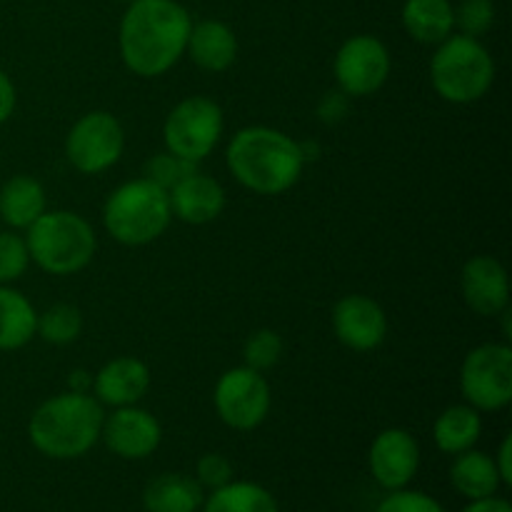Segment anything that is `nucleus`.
I'll return each mask as SVG.
<instances>
[{
  "label": "nucleus",
  "mask_w": 512,
  "mask_h": 512,
  "mask_svg": "<svg viewBox=\"0 0 512 512\" xmlns=\"http://www.w3.org/2000/svg\"><path fill=\"white\" fill-rule=\"evenodd\" d=\"M495 23L493 0H460L455 8V28L463 35L478 38L488 33Z\"/></svg>",
  "instance_id": "nucleus-29"
},
{
  "label": "nucleus",
  "mask_w": 512,
  "mask_h": 512,
  "mask_svg": "<svg viewBox=\"0 0 512 512\" xmlns=\"http://www.w3.org/2000/svg\"><path fill=\"white\" fill-rule=\"evenodd\" d=\"M83 333V315L75 305L55 303L45 313H38V330L35 335L50 345H70Z\"/></svg>",
  "instance_id": "nucleus-26"
},
{
  "label": "nucleus",
  "mask_w": 512,
  "mask_h": 512,
  "mask_svg": "<svg viewBox=\"0 0 512 512\" xmlns=\"http://www.w3.org/2000/svg\"><path fill=\"white\" fill-rule=\"evenodd\" d=\"M430 83L448 103H478L495 83V60L478 38L448 35L430 60Z\"/></svg>",
  "instance_id": "nucleus-6"
},
{
  "label": "nucleus",
  "mask_w": 512,
  "mask_h": 512,
  "mask_svg": "<svg viewBox=\"0 0 512 512\" xmlns=\"http://www.w3.org/2000/svg\"><path fill=\"white\" fill-rule=\"evenodd\" d=\"M45 190L30 175H13L0 188V220L13 230H28L45 213Z\"/></svg>",
  "instance_id": "nucleus-19"
},
{
  "label": "nucleus",
  "mask_w": 512,
  "mask_h": 512,
  "mask_svg": "<svg viewBox=\"0 0 512 512\" xmlns=\"http://www.w3.org/2000/svg\"><path fill=\"white\" fill-rule=\"evenodd\" d=\"M403 28L423 45L443 43L455 30V8L450 0H405Z\"/></svg>",
  "instance_id": "nucleus-20"
},
{
  "label": "nucleus",
  "mask_w": 512,
  "mask_h": 512,
  "mask_svg": "<svg viewBox=\"0 0 512 512\" xmlns=\"http://www.w3.org/2000/svg\"><path fill=\"white\" fill-rule=\"evenodd\" d=\"M105 410L90 393H65L35 408L28 438L38 453L53 460H73L93 450L103 430Z\"/></svg>",
  "instance_id": "nucleus-3"
},
{
  "label": "nucleus",
  "mask_w": 512,
  "mask_h": 512,
  "mask_svg": "<svg viewBox=\"0 0 512 512\" xmlns=\"http://www.w3.org/2000/svg\"><path fill=\"white\" fill-rule=\"evenodd\" d=\"M450 483L463 498L483 500L493 498L503 480H500L495 460L490 455L470 448L455 458L453 468H450Z\"/></svg>",
  "instance_id": "nucleus-23"
},
{
  "label": "nucleus",
  "mask_w": 512,
  "mask_h": 512,
  "mask_svg": "<svg viewBox=\"0 0 512 512\" xmlns=\"http://www.w3.org/2000/svg\"><path fill=\"white\" fill-rule=\"evenodd\" d=\"M150 388V370L143 360L113 358L93 375V398L100 405L123 408V405H138Z\"/></svg>",
  "instance_id": "nucleus-16"
},
{
  "label": "nucleus",
  "mask_w": 512,
  "mask_h": 512,
  "mask_svg": "<svg viewBox=\"0 0 512 512\" xmlns=\"http://www.w3.org/2000/svg\"><path fill=\"white\" fill-rule=\"evenodd\" d=\"M125 3H133V0H125Z\"/></svg>",
  "instance_id": "nucleus-38"
},
{
  "label": "nucleus",
  "mask_w": 512,
  "mask_h": 512,
  "mask_svg": "<svg viewBox=\"0 0 512 512\" xmlns=\"http://www.w3.org/2000/svg\"><path fill=\"white\" fill-rule=\"evenodd\" d=\"M483 435V418L468 403L450 405L433 423V440L438 450L448 455H460L473 448Z\"/></svg>",
  "instance_id": "nucleus-24"
},
{
  "label": "nucleus",
  "mask_w": 512,
  "mask_h": 512,
  "mask_svg": "<svg viewBox=\"0 0 512 512\" xmlns=\"http://www.w3.org/2000/svg\"><path fill=\"white\" fill-rule=\"evenodd\" d=\"M390 68H393V60H390L388 45L375 35L360 33L340 45L333 75L340 93L348 98H368L388 83Z\"/></svg>",
  "instance_id": "nucleus-11"
},
{
  "label": "nucleus",
  "mask_w": 512,
  "mask_h": 512,
  "mask_svg": "<svg viewBox=\"0 0 512 512\" xmlns=\"http://www.w3.org/2000/svg\"><path fill=\"white\" fill-rule=\"evenodd\" d=\"M38 310L20 290L0 285V350H20L35 338Z\"/></svg>",
  "instance_id": "nucleus-22"
},
{
  "label": "nucleus",
  "mask_w": 512,
  "mask_h": 512,
  "mask_svg": "<svg viewBox=\"0 0 512 512\" xmlns=\"http://www.w3.org/2000/svg\"><path fill=\"white\" fill-rule=\"evenodd\" d=\"M213 405L218 418L228 428L248 433L268 418L273 393H270V385L263 373L248 368V365H240V368H230L220 375L213 390Z\"/></svg>",
  "instance_id": "nucleus-10"
},
{
  "label": "nucleus",
  "mask_w": 512,
  "mask_h": 512,
  "mask_svg": "<svg viewBox=\"0 0 512 512\" xmlns=\"http://www.w3.org/2000/svg\"><path fill=\"white\" fill-rule=\"evenodd\" d=\"M68 390H73V393H90L93 390V373H88V370H73L68 375Z\"/></svg>",
  "instance_id": "nucleus-37"
},
{
  "label": "nucleus",
  "mask_w": 512,
  "mask_h": 512,
  "mask_svg": "<svg viewBox=\"0 0 512 512\" xmlns=\"http://www.w3.org/2000/svg\"><path fill=\"white\" fill-rule=\"evenodd\" d=\"M510 455H512V435H505L503 443H500L498 455H495V468H498L500 480L503 485H512V465H510Z\"/></svg>",
  "instance_id": "nucleus-35"
},
{
  "label": "nucleus",
  "mask_w": 512,
  "mask_h": 512,
  "mask_svg": "<svg viewBox=\"0 0 512 512\" xmlns=\"http://www.w3.org/2000/svg\"><path fill=\"white\" fill-rule=\"evenodd\" d=\"M203 512H278V503L265 488L255 483H233L213 490L203 500Z\"/></svg>",
  "instance_id": "nucleus-25"
},
{
  "label": "nucleus",
  "mask_w": 512,
  "mask_h": 512,
  "mask_svg": "<svg viewBox=\"0 0 512 512\" xmlns=\"http://www.w3.org/2000/svg\"><path fill=\"white\" fill-rule=\"evenodd\" d=\"M243 358L248 368L265 373V370L275 368V365L280 363V358H283V338L270 328L255 330V333L245 340Z\"/></svg>",
  "instance_id": "nucleus-27"
},
{
  "label": "nucleus",
  "mask_w": 512,
  "mask_h": 512,
  "mask_svg": "<svg viewBox=\"0 0 512 512\" xmlns=\"http://www.w3.org/2000/svg\"><path fill=\"white\" fill-rule=\"evenodd\" d=\"M348 105V95L340 93V90H330V93H325L323 100H320L318 118L323 120L325 125H338L340 120H345V115H348Z\"/></svg>",
  "instance_id": "nucleus-33"
},
{
  "label": "nucleus",
  "mask_w": 512,
  "mask_h": 512,
  "mask_svg": "<svg viewBox=\"0 0 512 512\" xmlns=\"http://www.w3.org/2000/svg\"><path fill=\"white\" fill-rule=\"evenodd\" d=\"M375 512H445L438 500L425 493H413V490H393Z\"/></svg>",
  "instance_id": "nucleus-31"
},
{
  "label": "nucleus",
  "mask_w": 512,
  "mask_h": 512,
  "mask_svg": "<svg viewBox=\"0 0 512 512\" xmlns=\"http://www.w3.org/2000/svg\"><path fill=\"white\" fill-rule=\"evenodd\" d=\"M15 105H18V93H15V85L10 80V75L0 68V125L8 123L15 113Z\"/></svg>",
  "instance_id": "nucleus-34"
},
{
  "label": "nucleus",
  "mask_w": 512,
  "mask_h": 512,
  "mask_svg": "<svg viewBox=\"0 0 512 512\" xmlns=\"http://www.w3.org/2000/svg\"><path fill=\"white\" fill-rule=\"evenodd\" d=\"M30 253L25 238L18 233H0V285H10L25 275Z\"/></svg>",
  "instance_id": "nucleus-28"
},
{
  "label": "nucleus",
  "mask_w": 512,
  "mask_h": 512,
  "mask_svg": "<svg viewBox=\"0 0 512 512\" xmlns=\"http://www.w3.org/2000/svg\"><path fill=\"white\" fill-rule=\"evenodd\" d=\"M225 163L243 188L258 195L288 193L305 168L298 140L268 125L238 130L225 150Z\"/></svg>",
  "instance_id": "nucleus-2"
},
{
  "label": "nucleus",
  "mask_w": 512,
  "mask_h": 512,
  "mask_svg": "<svg viewBox=\"0 0 512 512\" xmlns=\"http://www.w3.org/2000/svg\"><path fill=\"white\" fill-rule=\"evenodd\" d=\"M225 130L223 108L205 95L180 100L163 123L165 150L198 165L220 143Z\"/></svg>",
  "instance_id": "nucleus-7"
},
{
  "label": "nucleus",
  "mask_w": 512,
  "mask_h": 512,
  "mask_svg": "<svg viewBox=\"0 0 512 512\" xmlns=\"http://www.w3.org/2000/svg\"><path fill=\"white\" fill-rule=\"evenodd\" d=\"M185 55L205 73H225L238 58V38L223 20H200L190 28Z\"/></svg>",
  "instance_id": "nucleus-18"
},
{
  "label": "nucleus",
  "mask_w": 512,
  "mask_h": 512,
  "mask_svg": "<svg viewBox=\"0 0 512 512\" xmlns=\"http://www.w3.org/2000/svg\"><path fill=\"white\" fill-rule=\"evenodd\" d=\"M460 393L478 413H498L512 403L510 343H483L460 365Z\"/></svg>",
  "instance_id": "nucleus-8"
},
{
  "label": "nucleus",
  "mask_w": 512,
  "mask_h": 512,
  "mask_svg": "<svg viewBox=\"0 0 512 512\" xmlns=\"http://www.w3.org/2000/svg\"><path fill=\"white\" fill-rule=\"evenodd\" d=\"M125 150V130L108 110H93L73 123L65 138V158L78 173L100 175L113 168Z\"/></svg>",
  "instance_id": "nucleus-9"
},
{
  "label": "nucleus",
  "mask_w": 512,
  "mask_h": 512,
  "mask_svg": "<svg viewBox=\"0 0 512 512\" xmlns=\"http://www.w3.org/2000/svg\"><path fill=\"white\" fill-rule=\"evenodd\" d=\"M335 338L355 353H368L383 345L388 335V315L368 295H343L333 305Z\"/></svg>",
  "instance_id": "nucleus-13"
},
{
  "label": "nucleus",
  "mask_w": 512,
  "mask_h": 512,
  "mask_svg": "<svg viewBox=\"0 0 512 512\" xmlns=\"http://www.w3.org/2000/svg\"><path fill=\"white\" fill-rule=\"evenodd\" d=\"M195 470H198V483L210 490L223 488V485H228L233 480V465H230V460L225 455L218 453L203 455Z\"/></svg>",
  "instance_id": "nucleus-32"
},
{
  "label": "nucleus",
  "mask_w": 512,
  "mask_h": 512,
  "mask_svg": "<svg viewBox=\"0 0 512 512\" xmlns=\"http://www.w3.org/2000/svg\"><path fill=\"white\" fill-rule=\"evenodd\" d=\"M193 20L175 0H133L118 30L120 58L130 73L158 78L185 55Z\"/></svg>",
  "instance_id": "nucleus-1"
},
{
  "label": "nucleus",
  "mask_w": 512,
  "mask_h": 512,
  "mask_svg": "<svg viewBox=\"0 0 512 512\" xmlns=\"http://www.w3.org/2000/svg\"><path fill=\"white\" fill-rule=\"evenodd\" d=\"M203 485L183 473H163L150 480L143 493L148 512H198L203 508Z\"/></svg>",
  "instance_id": "nucleus-21"
},
{
  "label": "nucleus",
  "mask_w": 512,
  "mask_h": 512,
  "mask_svg": "<svg viewBox=\"0 0 512 512\" xmlns=\"http://www.w3.org/2000/svg\"><path fill=\"white\" fill-rule=\"evenodd\" d=\"M193 170L195 163H188V160L178 158V155L165 150V153L153 155V158L145 163V178H148L150 183L160 185L163 190H170L175 183H180L185 175L193 173Z\"/></svg>",
  "instance_id": "nucleus-30"
},
{
  "label": "nucleus",
  "mask_w": 512,
  "mask_h": 512,
  "mask_svg": "<svg viewBox=\"0 0 512 512\" xmlns=\"http://www.w3.org/2000/svg\"><path fill=\"white\" fill-rule=\"evenodd\" d=\"M168 200L173 218L183 220L188 225L213 223L225 210L223 185L210 178V175L198 173V170H193L180 183H175L168 190Z\"/></svg>",
  "instance_id": "nucleus-17"
},
{
  "label": "nucleus",
  "mask_w": 512,
  "mask_h": 512,
  "mask_svg": "<svg viewBox=\"0 0 512 512\" xmlns=\"http://www.w3.org/2000/svg\"><path fill=\"white\" fill-rule=\"evenodd\" d=\"M463 512H512L508 500L500 498H483V500H470V505Z\"/></svg>",
  "instance_id": "nucleus-36"
},
{
  "label": "nucleus",
  "mask_w": 512,
  "mask_h": 512,
  "mask_svg": "<svg viewBox=\"0 0 512 512\" xmlns=\"http://www.w3.org/2000/svg\"><path fill=\"white\" fill-rule=\"evenodd\" d=\"M373 478L385 490H403L415 478L420 465L418 440L403 428H388L373 440L368 453Z\"/></svg>",
  "instance_id": "nucleus-15"
},
{
  "label": "nucleus",
  "mask_w": 512,
  "mask_h": 512,
  "mask_svg": "<svg viewBox=\"0 0 512 512\" xmlns=\"http://www.w3.org/2000/svg\"><path fill=\"white\" fill-rule=\"evenodd\" d=\"M463 300L480 318H498L510 308L508 270L493 255H473L460 273Z\"/></svg>",
  "instance_id": "nucleus-14"
},
{
  "label": "nucleus",
  "mask_w": 512,
  "mask_h": 512,
  "mask_svg": "<svg viewBox=\"0 0 512 512\" xmlns=\"http://www.w3.org/2000/svg\"><path fill=\"white\" fill-rule=\"evenodd\" d=\"M30 263L48 275H75L88 268L98 250L95 230L73 210H45L25 230Z\"/></svg>",
  "instance_id": "nucleus-4"
},
{
  "label": "nucleus",
  "mask_w": 512,
  "mask_h": 512,
  "mask_svg": "<svg viewBox=\"0 0 512 512\" xmlns=\"http://www.w3.org/2000/svg\"><path fill=\"white\" fill-rule=\"evenodd\" d=\"M170 213L168 190L148 178L128 180L108 195L103 205V225L110 238L128 248L150 245L168 230Z\"/></svg>",
  "instance_id": "nucleus-5"
},
{
  "label": "nucleus",
  "mask_w": 512,
  "mask_h": 512,
  "mask_svg": "<svg viewBox=\"0 0 512 512\" xmlns=\"http://www.w3.org/2000/svg\"><path fill=\"white\" fill-rule=\"evenodd\" d=\"M100 438L118 458L143 460L158 450L160 440H163V428L148 410L138 408V405H123L105 415Z\"/></svg>",
  "instance_id": "nucleus-12"
}]
</instances>
